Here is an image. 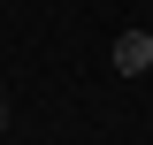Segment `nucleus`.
<instances>
[{
  "label": "nucleus",
  "instance_id": "1",
  "mask_svg": "<svg viewBox=\"0 0 153 145\" xmlns=\"http://www.w3.org/2000/svg\"><path fill=\"white\" fill-rule=\"evenodd\" d=\"M153 69V38L146 31H123L115 38V76H146Z\"/></svg>",
  "mask_w": 153,
  "mask_h": 145
},
{
  "label": "nucleus",
  "instance_id": "2",
  "mask_svg": "<svg viewBox=\"0 0 153 145\" xmlns=\"http://www.w3.org/2000/svg\"><path fill=\"white\" fill-rule=\"evenodd\" d=\"M146 38H153V23H146Z\"/></svg>",
  "mask_w": 153,
  "mask_h": 145
}]
</instances>
